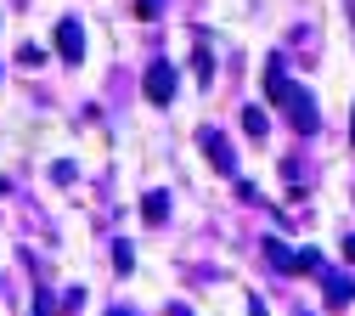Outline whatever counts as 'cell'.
Segmentation results:
<instances>
[{"label": "cell", "instance_id": "ba28073f", "mask_svg": "<svg viewBox=\"0 0 355 316\" xmlns=\"http://www.w3.org/2000/svg\"><path fill=\"white\" fill-rule=\"evenodd\" d=\"M243 130H248L254 142H259V135L271 130V119H265V108H243Z\"/></svg>", "mask_w": 355, "mask_h": 316}, {"label": "cell", "instance_id": "7a4b0ae2", "mask_svg": "<svg viewBox=\"0 0 355 316\" xmlns=\"http://www.w3.org/2000/svg\"><path fill=\"white\" fill-rule=\"evenodd\" d=\"M175 85H181L175 63H153V68H147V102H153V108H169V102H175Z\"/></svg>", "mask_w": 355, "mask_h": 316}, {"label": "cell", "instance_id": "9c48e42d", "mask_svg": "<svg viewBox=\"0 0 355 316\" xmlns=\"http://www.w3.org/2000/svg\"><path fill=\"white\" fill-rule=\"evenodd\" d=\"M113 271H119V277L136 271V249H130V243H113Z\"/></svg>", "mask_w": 355, "mask_h": 316}, {"label": "cell", "instance_id": "3957f363", "mask_svg": "<svg viewBox=\"0 0 355 316\" xmlns=\"http://www.w3.org/2000/svg\"><path fill=\"white\" fill-rule=\"evenodd\" d=\"M57 57H62L68 68L85 57V28H79V17H62V23H57Z\"/></svg>", "mask_w": 355, "mask_h": 316}, {"label": "cell", "instance_id": "6da1fadb", "mask_svg": "<svg viewBox=\"0 0 355 316\" xmlns=\"http://www.w3.org/2000/svg\"><path fill=\"white\" fill-rule=\"evenodd\" d=\"M265 90H271V97L288 108V124H293L299 135H316V130H322L316 97H310L304 85H293V79H288V63H282V57H271V63H265Z\"/></svg>", "mask_w": 355, "mask_h": 316}, {"label": "cell", "instance_id": "8fae6325", "mask_svg": "<svg viewBox=\"0 0 355 316\" xmlns=\"http://www.w3.org/2000/svg\"><path fill=\"white\" fill-rule=\"evenodd\" d=\"M136 12L141 17H158V0H136Z\"/></svg>", "mask_w": 355, "mask_h": 316}, {"label": "cell", "instance_id": "277c9868", "mask_svg": "<svg viewBox=\"0 0 355 316\" xmlns=\"http://www.w3.org/2000/svg\"><path fill=\"white\" fill-rule=\"evenodd\" d=\"M198 142H203V153H209V164H214L220 175H232V147H226V135H220V130H203Z\"/></svg>", "mask_w": 355, "mask_h": 316}, {"label": "cell", "instance_id": "4fadbf2b", "mask_svg": "<svg viewBox=\"0 0 355 316\" xmlns=\"http://www.w3.org/2000/svg\"><path fill=\"white\" fill-rule=\"evenodd\" d=\"M107 316H136V310H107Z\"/></svg>", "mask_w": 355, "mask_h": 316}, {"label": "cell", "instance_id": "5b68a950", "mask_svg": "<svg viewBox=\"0 0 355 316\" xmlns=\"http://www.w3.org/2000/svg\"><path fill=\"white\" fill-rule=\"evenodd\" d=\"M322 283H327V305H333V310H344V305L355 299V283L338 277V271H322Z\"/></svg>", "mask_w": 355, "mask_h": 316}, {"label": "cell", "instance_id": "52a82bcc", "mask_svg": "<svg viewBox=\"0 0 355 316\" xmlns=\"http://www.w3.org/2000/svg\"><path fill=\"white\" fill-rule=\"evenodd\" d=\"M265 260H271L277 271H299V254H293L288 243H277V238H271V243H265Z\"/></svg>", "mask_w": 355, "mask_h": 316}, {"label": "cell", "instance_id": "7c38bea8", "mask_svg": "<svg viewBox=\"0 0 355 316\" xmlns=\"http://www.w3.org/2000/svg\"><path fill=\"white\" fill-rule=\"evenodd\" d=\"M344 260H349V265H355V238H344Z\"/></svg>", "mask_w": 355, "mask_h": 316}, {"label": "cell", "instance_id": "8992f818", "mask_svg": "<svg viewBox=\"0 0 355 316\" xmlns=\"http://www.w3.org/2000/svg\"><path fill=\"white\" fill-rule=\"evenodd\" d=\"M141 215H147V226H164L169 220V192H147L141 198Z\"/></svg>", "mask_w": 355, "mask_h": 316}, {"label": "cell", "instance_id": "30bf717a", "mask_svg": "<svg viewBox=\"0 0 355 316\" xmlns=\"http://www.w3.org/2000/svg\"><path fill=\"white\" fill-rule=\"evenodd\" d=\"M192 74H198V85H209V79H214V63H209V51H198V57H192Z\"/></svg>", "mask_w": 355, "mask_h": 316}, {"label": "cell", "instance_id": "5bb4252c", "mask_svg": "<svg viewBox=\"0 0 355 316\" xmlns=\"http://www.w3.org/2000/svg\"><path fill=\"white\" fill-rule=\"evenodd\" d=\"M349 142H355V119H349Z\"/></svg>", "mask_w": 355, "mask_h": 316}]
</instances>
